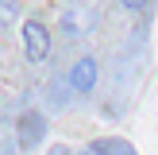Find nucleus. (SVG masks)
Here are the masks:
<instances>
[{
	"label": "nucleus",
	"mask_w": 158,
	"mask_h": 155,
	"mask_svg": "<svg viewBox=\"0 0 158 155\" xmlns=\"http://www.w3.org/2000/svg\"><path fill=\"white\" fill-rule=\"evenodd\" d=\"M62 78H66V85H69L73 97H89V93L97 89V82H100V62L93 58V54H81Z\"/></svg>",
	"instance_id": "f257e3e1"
},
{
	"label": "nucleus",
	"mask_w": 158,
	"mask_h": 155,
	"mask_svg": "<svg viewBox=\"0 0 158 155\" xmlns=\"http://www.w3.org/2000/svg\"><path fill=\"white\" fill-rule=\"evenodd\" d=\"M23 54H27V62H35V66H43L46 58H50V27H46L43 20H23Z\"/></svg>",
	"instance_id": "f03ea898"
},
{
	"label": "nucleus",
	"mask_w": 158,
	"mask_h": 155,
	"mask_svg": "<svg viewBox=\"0 0 158 155\" xmlns=\"http://www.w3.org/2000/svg\"><path fill=\"white\" fill-rule=\"evenodd\" d=\"M15 140H19L23 151H35L46 140V116L39 113V108H23V113L15 116Z\"/></svg>",
	"instance_id": "7ed1b4c3"
},
{
	"label": "nucleus",
	"mask_w": 158,
	"mask_h": 155,
	"mask_svg": "<svg viewBox=\"0 0 158 155\" xmlns=\"http://www.w3.org/2000/svg\"><path fill=\"white\" fill-rule=\"evenodd\" d=\"M46 101H50L54 108H66L69 101H73V93H69V85H66V78H54V82L46 85Z\"/></svg>",
	"instance_id": "20e7f679"
},
{
	"label": "nucleus",
	"mask_w": 158,
	"mask_h": 155,
	"mask_svg": "<svg viewBox=\"0 0 158 155\" xmlns=\"http://www.w3.org/2000/svg\"><path fill=\"white\" fill-rule=\"evenodd\" d=\"M97 147H100V155H139L135 147H131L127 140H120V136H108V140H97Z\"/></svg>",
	"instance_id": "39448f33"
},
{
	"label": "nucleus",
	"mask_w": 158,
	"mask_h": 155,
	"mask_svg": "<svg viewBox=\"0 0 158 155\" xmlns=\"http://www.w3.org/2000/svg\"><path fill=\"white\" fill-rule=\"evenodd\" d=\"M81 16H85V12H77V8H66V12H62V27H66L69 35H81V31L93 23V20H81Z\"/></svg>",
	"instance_id": "423d86ee"
},
{
	"label": "nucleus",
	"mask_w": 158,
	"mask_h": 155,
	"mask_svg": "<svg viewBox=\"0 0 158 155\" xmlns=\"http://www.w3.org/2000/svg\"><path fill=\"white\" fill-rule=\"evenodd\" d=\"M147 4H151V0H120V8H123V12H143Z\"/></svg>",
	"instance_id": "0eeeda50"
},
{
	"label": "nucleus",
	"mask_w": 158,
	"mask_h": 155,
	"mask_svg": "<svg viewBox=\"0 0 158 155\" xmlns=\"http://www.w3.org/2000/svg\"><path fill=\"white\" fill-rule=\"evenodd\" d=\"M46 155H73V151H69L66 144H50V147H46Z\"/></svg>",
	"instance_id": "6e6552de"
},
{
	"label": "nucleus",
	"mask_w": 158,
	"mask_h": 155,
	"mask_svg": "<svg viewBox=\"0 0 158 155\" xmlns=\"http://www.w3.org/2000/svg\"><path fill=\"white\" fill-rule=\"evenodd\" d=\"M77 155H100V147H97V140H93V144H85V147H81V151H77Z\"/></svg>",
	"instance_id": "1a4fd4ad"
},
{
	"label": "nucleus",
	"mask_w": 158,
	"mask_h": 155,
	"mask_svg": "<svg viewBox=\"0 0 158 155\" xmlns=\"http://www.w3.org/2000/svg\"><path fill=\"white\" fill-rule=\"evenodd\" d=\"M0 8H8V0H0Z\"/></svg>",
	"instance_id": "9d476101"
}]
</instances>
